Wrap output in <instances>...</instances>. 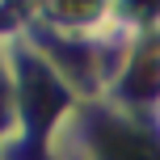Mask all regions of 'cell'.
<instances>
[{
  "instance_id": "obj_5",
  "label": "cell",
  "mask_w": 160,
  "mask_h": 160,
  "mask_svg": "<svg viewBox=\"0 0 160 160\" xmlns=\"http://www.w3.org/2000/svg\"><path fill=\"white\" fill-rule=\"evenodd\" d=\"M156 4H160V0H135V8H139V13H152Z\"/></svg>"
},
{
  "instance_id": "obj_4",
  "label": "cell",
  "mask_w": 160,
  "mask_h": 160,
  "mask_svg": "<svg viewBox=\"0 0 160 160\" xmlns=\"http://www.w3.org/2000/svg\"><path fill=\"white\" fill-rule=\"evenodd\" d=\"M55 17H63V21H88V17H97V8H101V0H55Z\"/></svg>"
},
{
  "instance_id": "obj_2",
  "label": "cell",
  "mask_w": 160,
  "mask_h": 160,
  "mask_svg": "<svg viewBox=\"0 0 160 160\" xmlns=\"http://www.w3.org/2000/svg\"><path fill=\"white\" fill-rule=\"evenodd\" d=\"M97 152H101V160H160V143L127 122L101 118L97 122Z\"/></svg>"
},
{
  "instance_id": "obj_1",
  "label": "cell",
  "mask_w": 160,
  "mask_h": 160,
  "mask_svg": "<svg viewBox=\"0 0 160 160\" xmlns=\"http://www.w3.org/2000/svg\"><path fill=\"white\" fill-rule=\"evenodd\" d=\"M21 105H25V118H30L34 131H47V122L63 110V88H59V80L51 76V68L34 63V59L21 68Z\"/></svg>"
},
{
  "instance_id": "obj_3",
  "label": "cell",
  "mask_w": 160,
  "mask_h": 160,
  "mask_svg": "<svg viewBox=\"0 0 160 160\" xmlns=\"http://www.w3.org/2000/svg\"><path fill=\"white\" fill-rule=\"evenodd\" d=\"M127 93L131 97H152V93H160V59H139L135 63V72L127 76Z\"/></svg>"
}]
</instances>
